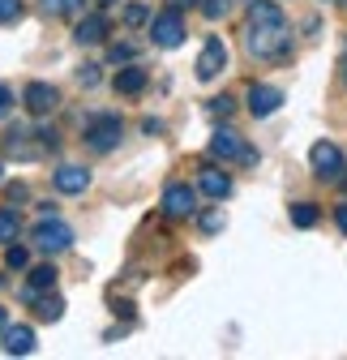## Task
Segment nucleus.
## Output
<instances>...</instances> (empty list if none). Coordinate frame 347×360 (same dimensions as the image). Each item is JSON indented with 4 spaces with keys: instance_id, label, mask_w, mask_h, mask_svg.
I'll use <instances>...</instances> for the list:
<instances>
[{
    "instance_id": "obj_11",
    "label": "nucleus",
    "mask_w": 347,
    "mask_h": 360,
    "mask_svg": "<svg viewBox=\"0 0 347 360\" xmlns=\"http://www.w3.org/2000/svg\"><path fill=\"white\" fill-rule=\"evenodd\" d=\"M197 189H202L206 198H214V202H223V198L232 193V176H228L223 167H202V176H197Z\"/></svg>"
},
{
    "instance_id": "obj_7",
    "label": "nucleus",
    "mask_w": 347,
    "mask_h": 360,
    "mask_svg": "<svg viewBox=\"0 0 347 360\" xmlns=\"http://www.w3.org/2000/svg\"><path fill=\"white\" fill-rule=\"evenodd\" d=\"M150 39H155V48H181L185 43V22L176 9H167L150 22Z\"/></svg>"
},
{
    "instance_id": "obj_13",
    "label": "nucleus",
    "mask_w": 347,
    "mask_h": 360,
    "mask_svg": "<svg viewBox=\"0 0 347 360\" xmlns=\"http://www.w3.org/2000/svg\"><path fill=\"white\" fill-rule=\"evenodd\" d=\"M52 180H56V189H60V193H86V185H91V172L77 167V163H65Z\"/></svg>"
},
{
    "instance_id": "obj_3",
    "label": "nucleus",
    "mask_w": 347,
    "mask_h": 360,
    "mask_svg": "<svg viewBox=\"0 0 347 360\" xmlns=\"http://www.w3.org/2000/svg\"><path fill=\"white\" fill-rule=\"evenodd\" d=\"M30 240H34L39 253H65L73 245V232H69V223H60V219H43L39 228L30 232Z\"/></svg>"
},
{
    "instance_id": "obj_29",
    "label": "nucleus",
    "mask_w": 347,
    "mask_h": 360,
    "mask_svg": "<svg viewBox=\"0 0 347 360\" xmlns=\"http://www.w3.org/2000/svg\"><path fill=\"white\" fill-rule=\"evenodd\" d=\"M9 108H13V90H9L5 82H0V120L9 116Z\"/></svg>"
},
{
    "instance_id": "obj_17",
    "label": "nucleus",
    "mask_w": 347,
    "mask_h": 360,
    "mask_svg": "<svg viewBox=\"0 0 347 360\" xmlns=\"http://www.w3.org/2000/svg\"><path fill=\"white\" fill-rule=\"evenodd\" d=\"M18 232H22L18 210H13V206H0V245H13V240H18Z\"/></svg>"
},
{
    "instance_id": "obj_26",
    "label": "nucleus",
    "mask_w": 347,
    "mask_h": 360,
    "mask_svg": "<svg viewBox=\"0 0 347 360\" xmlns=\"http://www.w3.org/2000/svg\"><path fill=\"white\" fill-rule=\"evenodd\" d=\"M146 18H150V9H146V5H129V9H124V22H129V26H142Z\"/></svg>"
},
{
    "instance_id": "obj_9",
    "label": "nucleus",
    "mask_w": 347,
    "mask_h": 360,
    "mask_svg": "<svg viewBox=\"0 0 347 360\" xmlns=\"http://www.w3.org/2000/svg\"><path fill=\"white\" fill-rule=\"evenodd\" d=\"M309 163H313V172H317L322 180H339V176H343V150H339L334 142H317V146L309 150Z\"/></svg>"
},
{
    "instance_id": "obj_18",
    "label": "nucleus",
    "mask_w": 347,
    "mask_h": 360,
    "mask_svg": "<svg viewBox=\"0 0 347 360\" xmlns=\"http://www.w3.org/2000/svg\"><path fill=\"white\" fill-rule=\"evenodd\" d=\"M56 279H60V275H56V266H52V262H43V266L30 270V288H34V292H52Z\"/></svg>"
},
{
    "instance_id": "obj_6",
    "label": "nucleus",
    "mask_w": 347,
    "mask_h": 360,
    "mask_svg": "<svg viewBox=\"0 0 347 360\" xmlns=\"http://www.w3.org/2000/svg\"><path fill=\"white\" fill-rule=\"evenodd\" d=\"M22 103H26L30 116H52V112L60 108V95H56L52 82H30V86L22 90Z\"/></svg>"
},
{
    "instance_id": "obj_14",
    "label": "nucleus",
    "mask_w": 347,
    "mask_h": 360,
    "mask_svg": "<svg viewBox=\"0 0 347 360\" xmlns=\"http://www.w3.org/2000/svg\"><path fill=\"white\" fill-rule=\"evenodd\" d=\"M107 30H112V26H107V18H103V13H91V18H81V22H77L73 39H77V43H103V39H107Z\"/></svg>"
},
{
    "instance_id": "obj_8",
    "label": "nucleus",
    "mask_w": 347,
    "mask_h": 360,
    "mask_svg": "<svg viewBox=\"0 0 347 360\" xmlns=\"http://www.w3.org/2000/svg\"><path fill=\"white\" fill-rule=\"evenodd\" d=\"M228 69V48H223V39H206V48H202V56H197V77L202 82H214Z\"/></svg>"
},
{
    "instance_id": "obj_16",
    "label": "nucleus",
    "mask_w": 347,
    "mask_h": 360,
    "mask_svg": "<svg viewBox=\"0 0 347 360\" xmlns=\"http://www.w3.org/2000/svg\"><path fill=\"white\" fill-rule=\"evenodd\" d=\"M275 22H283V9L275 0H253L249 5V26H275Z\"/></svg>"
},
{
    "instance_id": "obj_33",
    "label": "nucleus",
    "mask_w": 347,
    "mask_h": 360,
    "mask_svg": "<svg viewBox=\"0 0 347 360\" xmlns=\"http://www.w3.org/2000/svg\"><path fill=\"white\" fill-rule=\"evenodd\" d=\"M339 69H343V86H347V56H343V65H339Z\"/></svg>"
},
{
    "instance_id": "obj_25",
    "label": "nucleus",
    "mask_w": 347,
    "mask_h": 360,
    "mask_svg": "<svg viewBox=\"0 0 347 360\" xmlns=\"http://www.w3.org/2000/svg\"><path fill=\"white\" fill-rule=\"evenodd\" d=\"M81 5V0H43V9H48V13H73Z\"/></svg>"
},
{
    "instance_id": "obj_20",
    "label": "nucleus",
    "mask_w": 347,
    "mask_h": 360,
    "mask_svg": "<svg viewBox=\"0 0 347 360\" xmlns=\"http://www.w3.org/2000/svg\"><path fill=\"white\" fill-rule=\"evenodd\" d=\"M292 223H296V228H313V223H317V206L313 202H296L292 206Z\"/></svg>"
},
{
    "instance_id": "obj_34",
    "label": "nucleus",
    "mask_w": 347,
    "mask_h": 360,
    "mask_svg": "<svg viewBox=\"0 0 347 360\" xmlns=\"http://www.w3.org/2000/svg\"><path fill=\"white\" fill-rule=\"evenodd\" d=\"M176 5H193V0H176Z\"/></svg>"
},
{
    "instance_id": "obj_12",
    "label": "nucleus",
    "mask_w": 347,
    "mask_h": 360,
    "mask_svg": "<svg viewBox=\"0 0 347 360\" xmlns=\"http://www.w3.org/2000/svg\"><path fill=\"white\" fill-rule=\"evenodd\" d=\"M0 347L9 356H30L34 352V330L30 326H5L0 330Z\"/></svg>"
},
{
    "instance_id": "obj_10",
    "label": "nucleus",
    "mask_w": 347,
    "mask_h": 360,
    "mask_svg": "<svg viewBox=\"0 0 347 360\" xmlns=\"http://www.w3.org/2000/svg\"><path fill=\"white\" fill-rule=\"evenodd\" d=\"M279 108H283V90L279 86H257V82L249 86V112L253 116H275Z\"/></svg>"
},
{
    "instance_id": "obj_35",
    "label": "nucleus",
    "mask_w": 347,
    "mask_h": 360,
    "mask_svg": "<svg viewBox=\"0 0 347 360\" xmlns=\"http://www.w3.org/2000/svg\"><path fill=\"white\" fill-rule=\"evenodd\" d=\"M103 5H112V0H103Z\"/></svg>"
},
{
    "instance_id": "obj_32",
    "label": "nucleus",
    "mask_w": 347,
    "mask_h": 360,
    "mask_svg": "<svg viewBox=\"0 0 347 360\" xmlns=\"http://www.w3.org/2000/svg\"><path fill=\"white\" fill-rule=\"evenodd\" d=\"M5 326H9V313H5V309H0V330H5Z\"/></svg>"
},
{
    "instance_id": "obj_19",
    "label": "nucleus",
    "mask_w": 347,
    "mask_h": 360,
    "mask_svg": "<svg viewBox=\"0 0 347 360\" xmlns=\"http://www.w3.org/2000/svg\"><path fill=\"white\" fill-rule=\"evenodd\" d=\"M34 313H39L43 322H60V313H65V300H60V296H43V300L34 296Z\"/></svg>"
},
{
    "instance_id": "obj_5",
    "label": "nucleus",
    "mask_w": 347,
    "mask_h": 360,
    "mask_svg": "<svg viewBox=\"0 0 347 360\" xmlns=\"http://www.w3.org/2000/svg\"><path fill=\"white\" fill-rule=\"evenodd\" d=\"M163 214L167 219H193L197 214V189L193 185H167L163 189Z\"/></svg>"
},
{
    "instance_id": "obj_4",
    "label": "nucleus",
    "mask_w": 347,
    "mask_h": 360,
    "mask_svg": "<svg viewBox=\"0 0 347 360\" xmlns=\"http://www.w3.org/2000/svg\"><path fill=\"white\" fill-rule=\"evenodd\" d=\"M210 155L214 159H240V163H257V150L244 146V138L236 129H214L210 133Z\"/></svg>"
},
{
    "instance_id": "obj_22",
    "label": "nucleus",
    "mask_w": 347,
    "mask_h": 360,
    "mask_svg": "<svg viewBox=\"0 0 347 360\" xmlns=\"http://www.w3.org/2000/svg\"><path fill=\"white\" fill-rule=\"evenodd\" d=\"M5 266H9V270H26V266H30V253H26L22 245H9V253H5Z\"/></svg>"
},
{
    "instance_id": "obj_2",
    "label": "nucleus",
    "mask_w": 347,
    "mask_h": 360,
    "mask_svg": "<svg viewBox=\"0 0 347 360\" xmlns=\"http://www.w3.org/2000/svg\"><path fill=\"white\" fill-rule=\"evenodd\" d=\"M120 133H124L120 116H95V120H86V146L107 155V150L120 146Z\"/></svg>"
},
{
    "instance_id": "obj_31",
    "label": "nucleus",
    "mask_w": 347,
    "mask_h": 360,
    "mask_svg": "<svg viewBox=\"0 0 347 360\" xmlns=\"http://www.w3.org/2000/svg\"><path fill=\"white\" fill-rule=\"evenodd\" d=\"M334 219H339V228L347 232V206H339V210H334Z\"/></svg>"
},
{
    "instance_id": "obj_30",
    "label": "nucleus",
    "mask_w": 347,
    "mask_h": 360,
    "mask_svg": "<svg viewBox=\"0 0 347 360\" xmlns=\"http://www.w3.org/2000/svg\"><path fill=\"white\" fill-rule=\"evenodd\" d=\"M202 228H206V232H219V228H223V214H219V210H210V214L202 219Z\"/></svg>"
},
{
    "instance_id": "obj_23",
    "label": "nucleus",
    "mask_w": 347,
    "mask_h": 360,
    "mask_svg": "<svg viewBox=\"0 0 347 360\" xmlns=\"http://www.w3.org/2000/svg\"><path fill=\"white\" fill-rule=\"evenodd\" d=\"M22 18V0H0V26Z\"/></svg>"
},
{
    "instance_id": "obj_1",
    "label": "nucleus",
    "mask_w": 347,
    "mask_h": 360,
    "mask_svg": "<svg viewBox=\"0 0 347 360\" xmlns=\"http://www.w3.org/2000/svg\"><path fill=\"white\" fill-rule=\"evenodd\" d=\"M249 52L257 56V60H279V56H287V48H292V34H287V22H275V26H249Z\"/></svg>"
},
{
    "instance_id": "obj_27",
    "label": "nucleus",
    "mask_w": 347,
    "mask_h": 360,
    "mask_svg": "<svg viewBox=\"0 0 347 360\" xmlns=\"http://www.w3.org/2000/svg\"><path fill=\"white\" fill-rule=\"evenodd\" d=\"M77 82L81 86H99V65H81L77 69Z\"/></svg>"
},
{
    "instance_id": "obj_21",
    "label": "nucleus",
    "mask_w": 347,
    "mask_h": 360,
    "mask_svg": "<svg viewBox=\"0 0 347 360\" xmlns=\"http://www.w3.org/2000/svg\"><path fill=\"white\" fill-rule=\"evenodd\" d=\"M228 9H232V0H202V13H206L210 22H219V18H228Z\"/></svg>"
},
{
    "instance_id": "obj_24",
    "label": "nucleus",
    "mask_w": 347,
    "mask_h": 360,
    "mask_svg": "<svg viewBox=\"0 0 347 360\" xmlns=\"http://www.w3.org/2000/svg\"><path fill=\"white\" fill-rule=\"evenodd\" d=\"M133 56H138V48H133V43H116V48L107 52V60H112V65H120V60H133Z\"/></svg>"
},
{
    "instance_id": "obj_15",
    "label": "nucleus",
    "mask_w": 347,
    "mask_h": 360,
    "mask_svg": "<svg viewBox=\"0 0 347 360\" xmlns=\"http://www.w3.org/2000/svg\"><path fill=\"white\" fill-rule=\"evenodd\" d=\"M142 90H146V69L129 65L116 73V95H142Z\"/></svg>"
},
{
    "instance_id": "obj_28",
    "label": "nucleus",
    "mask_w": 347,
    "mask_h": 360,
    "mask_svg": "<svg viewBox=\"0 0 347 360\" xmlns=\"http://www.w3.org/2000/svg\"><path fill=\"white\" fill-rule=\"evenodd\" d=\"M232 108H236V103H232L228 95H219V99H210V112H214V116H232Z\"/></svg>"
}]
</instances>
